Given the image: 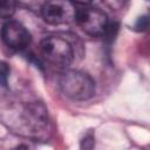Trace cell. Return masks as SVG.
Listing matches in <instances>:
<instances>
[{"label":"cell","mask_w":150,"mask_h":150,"mask_svg":"<svg viewBox=\"0 0 150 150\" xmlns=\"http://www.w3.org/2000/svg\"><path fill=\"white\" fill-rule=\"evenodd\" d=\"M60 88L62 93L77 101L90 98L95 91V83L93 79L77 70H68L60 77Z\"/></svg>","instance_id":"1"},{"label":"cell","mask_w":150,"mask_h":150,"mask_svg":"<svg viewBox=\"0 0 150 150\" xmlns=\"http://www.w3.org/2000/svg\"><path fill=\"white\" fill-rule=\"evenodd\" d=\"M40 52L45 60L57 67H67L74 59L71 45L59 36H48L40 42Z\"/></svg>","instance_id":"2"},{"label":"cell","mask_w":150,"mask_h":150,"mask_svg":"<svg viewBox=\"0 0 150 150\" xmlns=\"http://www.w3.org/2000/svg\"><path fill=\"white\" fill-rule=\"evenodd\" d=\"M75 20L83 32L93 36L104 35L109 25L105 13L90 6L76 7Z\"/></svg>","instance_id":"3"},{"label":"cell","mask_w":150,"mask_h":150,"mask_svg":"<svg viewBox=\"0 0 150 150\" xmlns=\"http://www.w3.org/2000/svg\"><path fill=\"white\" fill-rule=\"evenodd\" d=\"M76 5L68 1H48L41 8L43 20L52 25L69 22L75 19Z\"/></svg>","instance_id":"4"},{"label":"cell","mask_w":150,"mask_h":150,"mask_svg":"<svg viewBox=\"0 0 150 150\" xmlns=\"http://www.w3.org/2000/svg\"><path fill=\"white\" fill-rule=\"evenodd\" d=\"M1 39L5 45L14 50L25 49L30 42V35L25 26L18 21H8L1 28Z\"/></svg>","instance_id":"5"},{"label":"cell","mask_w":150,"mask_h":150,"mask_svg":"<svg viewBox=\"0 0 150 150\" xmlns=\"http://www.w3.org/2000/svg\"><path fill=\"white\" fill-rule=\"evenodd\" d=\"M16 5L14 1H0V18L9 19L15 13Z\"/></svg>","instance_id":"6"},{"label":"cell","mask_w":150,"mask_h":150,"mask_svg":"<svg viewBox=\"0 0 150 150\" xmlns=\"http://www.w3.org/2000/svg\"><path fill=\"white\" fill-rule=\"evenodd\" d=\"M9 75V67L5 61H0V84L6 86Z\"/></svg>","instance_id":"7"},{"label":"cell","mask_w":150,"mask_h":150,"mask_svg":"<svg viewBox=\"0 0 150 150\" xmlns=\"http://www.w3.org/2000/svg\"><path fill=\"white\" fill-rule=\"evenodd\" d=\"M95 146V138L91 134H87L81 141V150H93Z\"/></svg>","instance_id":"8"},{"label":"cell","mask_w":150,"mask_h":150,"mask_svg":"<svg viewBox=\"0 0 150 150\" xmlns=\"http://www.w3.org/2000/svg\"><path fill=\"white\" fill-rule=\"evenodd\" d=\"M148 27V18L146 16H143V18H139L137 23H136V28L138 30H143Z\"/></svg>","instance_id":"9"},{"label":"cell","mask_w":150,"mask_h":150,"mask_svg":"<svg viewBox=\"0 0 150 150\" xmlns=\"http://www.w3.org/2000/svg\"><path fill=\"white\" fill-rule=\"evenodd\" d=\"M13 150H28V148H27L26 145H19V146L14 148Z\"/></svg>","instance_id":"10"}]
</instances>
